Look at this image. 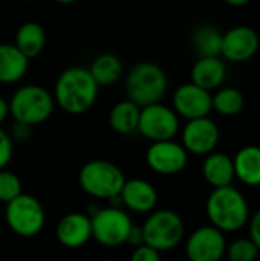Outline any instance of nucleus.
Here are the masks:
<instances>
[{"mask_svg":"<svg viewBox=\"0 0 260 261\" xmlns=\"http://www.w3.org/2000/svg\"><path fill=\"white\" fill-rule=\"evenodd\" d=\"M8 104L9 115H12L15 122L34 127L51 118L55 99L44 87L28 84L17 89Z\"/></svg>","mask_w":260,"mask_h":261,"instance_id":"4","label":"nucleus"},{"mask_svg":"<svg viewBox=\"0 0 260 261\" xmlns=\"http://www.w3.org/2000/svg\"><path fill=\"white\" fill-rule=\"evenodd\" d=\"M8 115H9V104L0 96V124L8 118Z\"/></svg>","mask_w":260,"mask_h":261,"instance_id":"33","label":"nucleus"},{"mask_svg":"<svg viewBox=\"0 0 260 261\" xmlns=\"http://www.w3.org/2000/svg\"><path fill=\"white\" fill-rule=\"evenodd\" d=\"M219 142V128L208 116L187 121L182 130V145L187 153L207 156Z\"/></svg>","mask_w":260,"mask_h":261,"instance_id":"13","label":"nucleus"},{"mask_svg":"<svg viewBox=\"0 0 260 261\" xmlns=\"http://www.w3.org/2000/svg\"><path fill=\"white\" fill-rule=\"evenodd\" d=\"M259 47V34L250 26L239 24L222 34L221 57L231 63H245L257 54Z\"/></svg>","mask_w":260,"mask_h":261,"instance_id":"12","label":"nucleus"},{"mask_svg":"<svg viewBox=\"0 0 260 261\" xmlns=\"http://www.w3.org/2000/svg\"><path fill=\"white\" fill-rule=\"evenodd\" d=\"M100 86L92 78L89 69L75 66L63 70L55 83L54 99L66 113L83 115L97 101Z\"/></svg>","mask_w":260,"mask_h":261,"instance_id":"1","label":"nucleus"},{"mask_svg":"<svg viewBox=\"0 0 260 261\" xmlns=\"http://www.w3.org/2000/svg\"><path fill=\"white\" fill-rule=\"evenodd\" d=\"M167 75L161 66L152 61L138 63L126 78V92L138 107L161 102L167 92Z\"/></svg>","mask_w":260,"mask_h":261,"instance_id":"3","label":"nucleus"},{"mask_svg":"<svg viewBox=\"0 0 260 261\" xmlns=\"http://www.w3.org/2000/svg\"><path fill=\"white\" fill-rule=\"evenodd\" d=\"M12 158V141L9 135L0 128V170H3Z\"/></svg>","mask_w":260,"mask_h":261,"instance_id":"28","label":"nucleus"},{"mask_svg":"<svg viewBox=\"0 0 260 261\" xmlns=\"http://www.w3.org/2000/svg\"><path fill=\"white\" fill-rule=\"evenodd\" d=\"M29 130H31L29 125L20 124V122H15V125L12 127V133H14V136L18 138V139H25V138L28 136Z\"/></svg>","mask_w":260,"mask_h":261,"instance_id":"32","label":"nucleus"},{"mask_svg":"<svg viewBox=\"0 0 260 261\" xmlns=\"http://www.w3.org/2000/svg\"><path fill=\"white\" fill-rule=\"evenodd\" d=\"M141 107H138L130 99L115 104L109 113V124L112 130L120 135H130L138 130Z\"/></svg>","mask_w":260,"mask_h":261,"instance_id":"22","label":"nucleus"},{"mask_svg":"<svg viewBox=\"0 0 260 261\" xmlns=\"http://www.w3.org/2000/svg\"><path fill=\"white\" fill-rule=\"evenodd\" d=\"M248 231H250V240L259 248L260 251V210L253 214L248 220Z\"/></svg>","mask_w":260,"mask_h":261,"instance_id":"30","label":"nucleus"},{"mask_svg":"<svg viewBox=\"0 0 260 261\" xmlns=\"http://www.w3.org/2000/svg\"><path fill=\"white\" fill-rule=\"evenodd\" d=\"M205 211L210 223L222 232H238L250 220L248 202L233 185L215 188L207 199Z\"/></svg>","mask_w":260,"mask_h":261,"instance_id":"2","label":"nucleus"},{"mask_svg":"<svg viewBox=\"0 0 260 261\" xmlns=\"http://www.w3.org/2000/svg\"><path fill=\"white\" fill-rule=\"evenodd\" d=\"M233 164L234 174L242 184L248 187H260V147H242L233 158Z\"/></svg>","mask_w":260,"mask_h":261,"instance_id":"20","label":"nucleus"},{"mask_svg":"<svg viewBox=\"0 0 260 261\" xmlns=\"http://www.w3.org/2000/svg\"><path fill=\"white\" fill-rule=\"evenodd\" d=\"M144 245L158 252L175 249L184 239V222L172 210H159L149 216L141 226Z\"/></svg>","mask_w":260,"mask_h":261,"instance_id":"6","label":"nucleus"},{"mask_svg":"<svg viewBox=\"0 0 260 261\" xmlns=\"http://www.w3.org/2000/svg\"><path fill=\"white\" fill-rule=\"evenodd\" d=\"M89 72L100 87H107L123 76V63L113 54H101L92 61Z\"/></svg>","mask_w":260,"mask_h":261,"instance_id":"23","label":"nucleus"},{"mask_svg":"<svg viewBox=\"0 0 260 261\" xmlns=\"http://www.w3.org/2000/svg\"><path fill=\"white\" fill-rule=\"evenodd\" d=\"M120 197L124 205L135 213H150L158 203V193L155 187L143 179L126 180Z\"/></svg>","mask_w":260,"mask_h":261,"instance_id":"16","label":"nucleus"},{"mask_svg":"<svg viewBox=\"0 0 260 261\" xmlns=\"http://www.w3.org/2000/svg\"><path fill=\"white\" fill-rule=\"evenodd\" d=\"M225 251V236L213 225L198 228L185 245V254L190 261H221Z\"/></svg>","mask_w":260,"mask_h":261,"instance_id":"11","label":"nucleus"},{"mask_svg":"<svg viewBox=\"0 0 260 261\" xmlns=\"http://www.w3.org/2000/svg\"><path fill=\"white\" fill-rule=\"evenodd\" d=\"M29 60L15 47V44H0V83L14 84L28 72Z\"/></svg>","mask_w":260,"mask_h":261,"instance_id":"19","label":"nucleus"},{"mask_svg":"<svg viewBox=\"0 0 260 261\" xmlns=\"http://www.w3.org/2000/svg\"><path fill=\"white\" fill-rule=\"evenodd\" d=\"M81 190L95 199H113L121 194L126 184L123 170L109 161H90L80 170Z\"/></svg>","mask_w":260,"mask_h":261,"instance_id":"5","label":"nucleus"},{"mask_svg":"<svg viewBox=\"0 0 260 261\" xmlns=\"http://www.w3.org/2000/svg\"><path fill=\"white\" fill-rule=\"evenodd\" d=\"M147 165L158 174L162 176H173L181 173L188 162V153L182 144L175 142L173 139L169 141H158L152 142L146 153Z\"/></svg>","mask_w":260,"mask_h":261,"instance_id":"10","label":"nucleus"},{"mask_svg":"<svg viewBox=\"0 0 260 261\" xmlns=\"http://www.w3.org/2000/svg\"><path fill=\"white\" fill-rule=\"evenodd\" d=\"M211 106L222 116H234L242 112L245 106L244 93L236 87H224L211 95Z\"/></svg>","mask_w":260,"mask_h":261,"instance_id":"25","label":"nucleus"},{"mask_svg":"<svg viewBox=\"0 0 260 261\" xmlns=\"http://www.w3.org/2000/svg\"><path fill=\"white\" fill-rule=\"evenodd\" d=\"M90 225L92 237L103 246L109 248L124 245L130 228L133 226L129 214L120 208L98 210L90 219Z\"/></svg>","mask_w":260,"mask_h":261,"instance_id":"8","label":"nucleus"},{"mask_svg":"<svg viewBox=\"0 0 260 261\" xmlns=\"http://www.w3.org/2000/svg\"><path fill=\"white\" fill-rule=\"evenodd\" d=\"M55 3H60V5H70V3H75L77 0H54Z\"/></svg>","mask_w":260,"mask_h":261,"instance_id":"35","label":"nucleus"},{"mask_svg":"<svg viewBox=\"0 0 260 261\" xmlns=\"http://www.w3.org/2000/svg\"><path fill=\"white\" fill-rule=\"evenodd\" d=\"M202 174H204V179L213 188H222V187L231 185L236 177L233 158H230L225 153L211 151L210 154H207L204 161Z\"/></svg>","mask_w":260,"mask_h":261,"instance_id":"18","label":"nucleus"},{"mask_svg":"<svg viewBox=\"0 0 260 261\" xmlns=\"http://www.w3.org/2000/svg\"><path fill=\"white\" fill-rule=\"evenodd\" d=\"M57 240L70 249L84 246L92 239L90 217L83 213H69L57 225Z\"/></svg>","mask_w":260,"mask_h":261,"instance_id":"15","label":"nucleus"},{"mask_svg":"<svg viewBox=\"0 0 260 261\" xmlns=\"http://www.w3.org/2000/svg\"><path fill=\"white\" fill-rule=\"evenodd\" d=\"M20 194H21V182L17 177V174L6 171L5 168L0 170V202L9 203Z\"/></svg>","mask_w":260,"mask_h":261,"instance_id":"27","label":"nucleus"},{"mask_svg":"<svg viewBox=\"0 0 260 261\" xmlns=\"http://www.w3.org/2000/svg\"><path fill=\"white\" fill-rule=\"evenodd\" d=\"M227 67L221 57H201L192 67V83L211 92L225 80Z\"/></svg>","mask_w":260,"mask_h":261,"instance_id":"17","label":"nucleus"},{"mask_svg":"<svg viewBox=\"0 0 260 261\" xmlns=\"http://www.w3.org/2000/svg\"><path fill=\"white\" fill-rule=\"evenodd\" d=\"M195 52L201 57H221L222 32L210 24H202L195 29L192 35Z\"/></svg>","mask_w":260,"mask_h":261,"instance_id":"24","label":"nucleus"},{"mask_svg":"<svg viewBox=\"0 0 260 261\" xmlns=\"http://www.w3.org/2000/svg\"><path fill=\"white\" fill-rule=\"evenodd\" d=\"M179 130V116L176 112L161 102L141 109L138 132L149 141H169Z\"/></svg>","mask_w":260,"mask_h":261,"instance_id":"9","label":"nucleus"},{"mask_svg":"<svg viewBox=\"0 0 260 261\" xmlns=\"http://www.w3.org/2000/svg\"><path fill=\"white\" fill-rule=\"evenodd\" d=\"M126 243H129V245H132V246H135V248H136V246L144 245V239H143V229H141V226H135V225H133V226L130 228Z\"/></svg>","mask_w":260,"mask_h":261,"instance_id":"31","label":"nucleus"},{"mask_svg":"<svg viewBox=\"0 0 260 261\" xmlns=\"http://www.w3.org/2000/svg\"><path fill=\"white\" fill-rule=\"evenodd\" d=\"M259 248L250 239H238L227 246V257L230 261H256Z\"/></svg>","mask_w":260,"mask_h":261,"instance_id":"26","label":"nucleus"},{"mask_svg":"<svg viewBox=\"0 0 260 261\" xmlns=\"http://www.w3.org/2000/svg\"><path fill=\"white\" fill-rule=\"evenodd\" d=\"M173 110L187 121L208 116L213 110L211 93L193 83H185L173 95Z\"/></svg>","mask_w":260,"mask_h":261,"instance_id":"14","label":"nucleus"},{"mask_svg":"<svg viewBox=\"0 0 260 261\" xmlns=\"http://www.w3.org/2000/svg\"><path fill=\"white\" fill-rule=\"evenodd\" d=\"M6 223L20 237H34L44 226V210L41 203L29 194H20L6 203Z\"/></svg>","mask_w":260,"mask_h":261,"instance_id":"7","label":"nucleus"},{"mask_svg":"<svg viewBox=\"0 0 260 261\" xmlns=\"http://www.w3.org/2000/svg\"><path fill=\"white\" fill-rule=\"evenodd\" d=\"M130 261H161V255L156 249L147 245H141L136 246V249L133 251Z\"/></svg>","mask_w":260,"mask_h":261,"instance_id":"29","label":"nucleus"},{"mask_svg":"<svg viewBox=\"0 0 260 261\" xmlns=\"http://www.w3.org/2000/svg\"><path fill=\"white\" fill-rule=\"evenodd\" d=\"M224 2L230 6H244V5L250 3L251 0H224Z\"/></svg>","mask_w":260,"mask_h":261,"instance_id":"34","label":"nucleus"},{"mask_svg":"<svg viewBox=\"0 0 260 261\" xmlns=\"http://www.w3.org/2000/svg\"><path fill=\"white\" fill-rule=\"evenodd\" d=\"M15 47L28 58H35L41 54L46 44V32L37 21H25L15 34Z\"/></svg>","mask_w":260,"mask_h":261,"instance_id":"21","label":"nucleus"}]
</instances>
